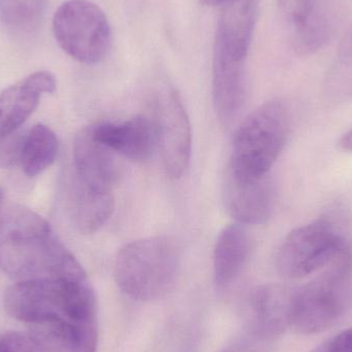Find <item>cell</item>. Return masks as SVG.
<instances>
[{"label":"cell","mask_w":352,"mask_h":352,"mask_svg":"<svg viewBox=\"0 0 352 352\" xmlns=\"http://www.w3.org/2000/svg\"><path fill=\"white\" fill-rule=\"evenodd\" d=\"M0 267L16 283L88 278L49 221L22 206L12 207L0 219Z\"/></svg>","instance_id":"cell-1"},{"label":"cell","mask_w":352,"mask_h":352,"mask_svg":"<svg viewBox=\"0 0 352 352\" xmlns=\"http://www.w3.org/2000/svg\"><path fill=\"white\" fill-rule=\"evenodd\" d=\"M3 306L8 316L27 324L47 318H63L72 324L98 320L88 278L16 283L6 289Z\"/></svg>","instance_id":"cell-2"},{"label":"cell","mask_w":352,"mask_h":352,"mask_svg":"<svg viewBox=\"0 0 352 352\" xmlns=\"http://www.w3.org/2000/svg\"><path fill=\"white\" fill-rule=\"evenodd\" d=\"M180 256L179 245L168 236L130 242L116 258V283L132 299L154 301L166 295L175 285Z\"/></svg>","instance_id":"cell-3"},{"label":"cell","mask_w":352,"mask_h":352,"mask_svg":"<svg viewBox=\"0 0 352 352\" xmlns=\"http://www.w3.org/2000/svg\"><path fill=\"white\" fill-rule=\"evenodd\" d=\"M289 116L281 101H269L252 111L234 138L228 169L244 178L268 175L287 144Z\"/></svg>","instance_id":"cell-4"},{"label":"cell","mask_w":352,"mask_h":352,"mask_svg":"<svg viewBox=\"0 0 352 352\" xmlns=\"http://www.w3.org/2000/svg\"><path fill=\"white\" fill-rule=\"evenodd\" d=\"M352 258L349 248L342 250L318 278L294 294L291 327L302 335L324 332L334 326L345 309L347 280Z\"/></svg>","instance_id":"cell-5"},{"label":"cell","mask_w":352,"mask_h":352,"mask_svg":"<svg viewBox=\"0 0 352 352\" xmlns=\"http://www.w3.org/2000/svg\"><path fill=\"white\" fill-rule=\"evenodd\" d=\"M53 32L62 50L80 63H99L111 51L109 20L89 0H68L61 4L54 14Z\"/></svg>","instance_id":"cell-6"},{"label":"cell","mask_w":352,"mask_h":352,"mask_svg":"<svg viewBox=\"0 0 352 352\" xmlns=\"http://www.w3.org/2000/svg\"><path fill=\"white\" fill-rule=\"evenodd\" d=\"M345 248L344 239L332 221L318 219L285 237L277 252V270L285 278H302L324 270Z\"/></svg>","instance_id":"cell-7"},{"label":"cell","mask_w":352,"mask_h":352,"mask_svg":"<svg viewBox=\"0 0 352 352\" xmlns=\"http://www.w3.org/2000/svg\"><path fill=\"white\" fill-rule=\"evenodd\" d=\"M155 128L163 166L171 178H179L190 163L192 132L179 95L173 87H161L155 95Z\"/></svg>","instance_id":"cell-8"},{"label":"cell","mask_w":352,"mask_h":352,"mask_svg":"<svg viewBox=\"0 0 352 352\" xmlns=\"http://www.w3.org/2000/svg\"><path fill=\"white\" fill-rule=\"evenodd\" d=\"M223 204L242 225L266 223L274 207V188L268 175L244 178L228 169L223 188Z\"/></svg>","instance_id":"cell-9"},{"label":"cell","mask_w":352,"mask_h":352,"mask_svg":"<svg viewBox=\"0 0 352 352\" xmlns=\"http://www.w3.org/2000/svg\"><path fill=\"white\" fill-rule=\"evenodd\" d=\"M80 184L93 190L113 192L119 179L115 153L97 140L88 126L76 134L74 142V171Z\"/></svg>","instance_id":"cell-10"},{"label":"cell","mask_w":352,"mask_h":352,"mask_svg":"<svg viewBox=\"0 0 352 352\" xmlns=\"http://www.w3.org/2000/svg\"><path fill=\"white\" fill-rule=\"evenodd\" d=\"M55 76L37 72L0 93V140L16 133L39 104L43 94L56 90Z\"/></svg>","instance_id":"cell-11"},{"label":"cell","mask_w":352,"mask_h":352,"mask_svg":"<svg viewBox=\"0 0 352 352\" xmlns=\"http://www.w3.org/2000/svg\"><path fill=\"white\" fill-rule=\"evenodd\" d=\"M295 292L281 285L256 287L250 296V334L272 342L291 327Z\"/></svg>","instance_id":"cell-12"},{"label":"cell","mask_w":352,"mask_h":352,"mask_svg":"<svg viewBox=\"0 0 352 352\" xmlns=\"http://www.w3.org/2000/svg\"><path fill=\"white\" fill-rule=\"evenodd\" d=\"M91 127L99 142L115 154L135 162L148 161L158 146L154 122L142 116L122 123H99Z\"/></svg>","instance_id":"cell-13"},{"label":"cell","mask_w":352,"mask_h":352,"mask_svg":"<svg viewBox=\"0 0 352 352\" xmlns=\"http://www.w3.org/2000/svg\"><path fill=\"white\" fill-rule=\"evenodd\" d=\"M245 62L213 51V104L223 123L233 121L245 101Z\"/></svg>","instance_id":"cell-14"},{"label":"cell","mask_w":352,"mask_h":352,"mask_svg":"<svg viewBox=\"0 0 352 352\" xmlns=\"http://www.w3.org/2000/svg\"><path fill=\"white\" fill-rule=\"evenodd\" d=\"M70 176L65 200L72 223L80 233H95L107 223L115 210L113 192L93 190Z\"/></svg>","instance_id":"cell-15"},{"label":"cell","mask_w":352,"mask_h":352,"mask_svg":"<svg viewBox=\"0 0 352 352\" xmlns=\"http://www.w3.org/2000/svg\"><path fill=\"white\" fill-rule=\"evenodd\" d=\"M252 241L242 223H232L219 233L213 252V270L219 289L230 287L239 276L250 258Z\"/></svg>","instance_id":"cell-16"},{"label":"cell","mask_w":352,"mask_h":352,"mask_svg":"<svg viewBox=\"0 0 352 352\" xmlns=\"http://www.w3.org/2000/svg\"><path fill=\"white\" fill-rule=\"evenodd\" d=\"M59 153V140L47 126H33L23 138L20 163L23 173L35 177L52 166Z\"/></svg>","instance_id":"cell-17"},{"label":"cell","mask_w":352,"mask_h":352,"mask_svg":"<svg viewBox=\"0 0 352 352\" xmlns=\"http://www.w3.org/2000/svg\"><path fill=\"white\" fill-rule=\"evenodd\" d=\"M47 0H0V21L19 36L36 32L45 18Z\"/></svg>","instance_id":"cell-18"},{"label":"cell","mask_w":352,"mask_h":352,"mask_svg":"<svg viewBox=\"0 0 352 352\" xmlns=\"http://www.w3.org/2000/svg\"><path fill=\"white\" fill-rule=\"evenodd\" d=\"M29 324V337L39 352H72L74 327L63 318H47Z\"/></svg>","instance_id":"cell-19"},{"label":"cell","mask_w":352,"mask_h":352,"mask_svg":"<svg viewBox=\"0 0 352 352\" xmlns=\"http://www.w3.org/2000/svg\"><path fill=\"white\" fill-rule=\"evenodd\" d=\"M330 37V28L324 16L316 12L309 22L289 34L294 51L299 55H311L322 49Z\"/></svg>","instance_id":"cell-20"},{"label":"cell","mask_w":352,"mask_h":352,"mask_svg":"<svg viewBox=\"0 0 352 352\" xmlns=\"http://www.w3.org/2000/svg\"><path fill=\"white\" fill-rule=\"evenodd\" d=\"M277 6L289 34L305 26L316 12L314 0H277Z\"/></svg>","instance_id":"cell-21"},{"label":"cell","mask_w":352,"mask_h":352,"mask_svg":"<svg viewBox=\"0 0 352 352\" xmlns=\"http://www.w3.org/2000/svg\"><path fill=\"white\" fill-rule=\"evenodd\" d=\"M0 352H39L29 335L8 332L0 335Z\"/></svg>","instance_id":"cell-22"},{"label":"cell","mask_w":352,"mask_h":352,"mask_svg":"<svg viewBox=\"0 0 352 352\" xmlns=\"http://www.w3.org/2000/svg\"><path fill=\"white\" fill-rule=\"evenodd\" d=\"M23 138L12 134L0 140V168H6L20 162Z\"/></svg>","instance_id":"cell-23"},{"label":"cell","mask_w":352,"mask_h":352,"mask_svg":"<svg viewBox=\"0 0 352 352\" xmlns=\"http://www.w3.org/2000/svg\"><path fill=\"white\" fill-rule=\"evenodd\" d=\"M270 343V341L266 339L250 334L246 338L229 345L219 352H269Z\"/></svg>","instance_id":"cell-24"},{"label":"cell","mask_w":352,"mask_h":352,"mask_svg":"<svg viewBox=\"0 0 352 352\" xmlns=\"http://www.w3.org/2000/svg\"><path fill=\"white\" fill-rule=\"evenodd\" d=\"M312 352H352V328L327 340Z\"/></svg>","instance_id":"cell-25"},{"label":"cell","mask_w":352,"mask_h":352,"mask_svg":"<svg viewBox=\"0 0 352 352\" xmlns=\"http://www.w3.org/2000/svg\"><path fill=\"white\" fill-rule=\"evenodd\" d=\"M340 146H342L344 150L351 151L352 152V130L342 136L340 140Z\"/></svg>","instance_id":"cell-26"},{"label":"cell","mask_w":352,"mask_h":352,"mask_svg":"<svg viewBox=\"0 0 352 352\" xmlns=\"http://www.w3.org/2000/svg\"><path fill=\"white\" fill-rule=\"evenodd\" d=\"M200 1L207 6H221L223 8V6L234 1V0H200Z\"/></svg>","instance_id":"cell-27"},{"label":"cell","mask_w":352,"mask_h":352,"mask_svg":"<svg viewBox=\"0 0 352 352\" xmlns=\"http://www.w3.org/2000/svg\"><path fill=\"white\" fill-rule=\"evenodd\" d=\"M4 201V190L3 188H0V210H1L2 204Z\"/></svg>","instance_id":"cell-28"}]
</instances>
